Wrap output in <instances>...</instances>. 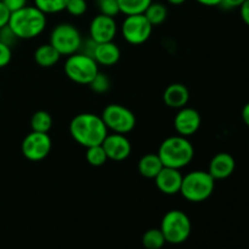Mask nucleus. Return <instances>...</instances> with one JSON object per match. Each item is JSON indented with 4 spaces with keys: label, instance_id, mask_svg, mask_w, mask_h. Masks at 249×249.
Listing matches in <instances>:
<instances>
[{
    "label": "nucleus",
    "instance_id": "obj_35",
    "mask_svg": "<svg viewBox=\"0 0 249 249\" xmlns=\"http://www.w3.org/2000/svg\"><path fill=\"white\" fill-rule=\"evenodd\" d=\"M196 1L201 5H204V6H219L221 0H196Z\"/></svg>",
    "mask_w": 249,
    "mask_h": 249
},
{
    "label": "nucleus",
    "instance_id": "obj_24",
    "mask_svg": "<svg viewBox=\"0 0 249 249\" xmlns=\"http://www.w3.org/2000/svg\"><path fill=\"white\" fill-rule=\"evenodd\" d=\"M68 0H34V6L45 15L58 14L66 10Z\"/></svg>",
    "mask_w": 249,
    "mask_h": 249
},
{
    "label": "nucleus",
    "instance_id": "obj_16",
    "mask_svg": "<svg viewBox=\"0 0 249 249\" xmlns=\"http://www.w3.org/2000/svg\"><path fill=\"white\" fill-rule=\"evenodd\" d=\"M190 100L189 89L181 83H173L168 85L163 92V101L170 108L180 109L187 105Z\"/></svg>",
    "mask_w": 249,
    "mask_h": 249
},
{
    "label": "nucleus",
    "instance_id": "obj_32",
    "mask_svg": "<svg viewBox=\"0 0 249 249\" xmlns=\"http://www.w3.org/2000/svg\"><path fill=\"white\" fill-rule=\"evenodd\" d=\"M10 15H11V12L7 10V7L5 6L4 2L0 0V28L7 26L10 19Z\"/></svg>",
    "mask_w": 249,
    "mask_h": 249
},
{
    "label": "nucleus",
    "instance_id": "obj_37",
    "mask_svg": "<svg viewBox=\"0 0 249 249\" xmlns=\"http://www.w3.org/2000/svg\"><path fill=\"white\" fill-rule=\"evenodd\" d=\"M167 1L172 5H181V4H184L186 0H167Z\"/></svg>",
    "mask_w": 249,
    "mask_h": 249
},
{
    "label": "nucleus",
    "instance_id": "obj_34",
    "mask_svg": "<svg viewBox=\"0 0 249 249\" xmlns=\"http://www.w3.org/2000/svg\"><path fill=\"white\" fill-rule=\"evenodd\" d=\"M240 15L242 21L249 26V0H245V2L240 6Z\"/></svg>",
    "mask_w": 249,
    "mask_h": 249
},
{
    "label": "nucleus",
    "instance_id": "obj_5",
    "mask_svg": "<svg viewBox=\"0 0 249 249\" xmlns=\"http://www.w3.org/2000/svg\"><path fill=\"white\" fill-rule=\"evenodd\" d=\"M160 229L164 236L165 242L180 245L190 237L192 225L186 213L179 209H173L163 216Z\"/></svg>",
    "mask_w": 249,
    "mask_h": 249
},
{
    "label": "nucleus",
    "instance_id": "obj_2",
    "mask_svg": "<svg viewBox=\"0 0 249 249\" xmlns=\"http://www.w3.org/2000/svg\"><path fill=\"white\" fill-rule=\"evenodd\" d=\"M9 27L18 39H33L40 36L46 27V15L36 6H24L11 12Z\"/></svg>",
    "mask_w": 249,
    "mask_h": 249
},
{
    "label": "nucleus",
    "instance_id": "obj_22",
    "mask_svg": "<svg viewBox=\"0 0 249 249\" xmlns=\"http://www.w3.org/2000/svg\"><path fill=\"white\" fill-rule=\"evenodd\" d=\"M53 126V118L46 111H36L31 118V128L38 133H49Z\"/></svg>",
    "mask_w": 249,
    "mask_h": 249
},
{
    "label": "nucleus",
    "instance_id": "obj_30",
    "mask_svg": "<svg viewBox=\"0 0 249 249\" xmlns=\"http://www.w3.org/2000/svg\"><path fill=\"white\" fill-rule=\"evenodd\" d=\"M12 58V51L10 46L0 41V68L6 67Z\"/></svg>",
    "mask_w": 249,
    "mask_h": 249
},
{
    "label": "nucleus",
    "instance_id": "obj_6",
    "mask_svg": "<svg viewBox=\"0 0 249 249\" xmlns=\"http://www.w3.org/2000/svg\"><path fill=\"white\" fill-rule=\"evenodd\" d=\"M63 68H65L66 75L72 82L80 85H89L90 82L100 72L96 61L79 51L68 56Z\"/></svg>",
    "mask_w": 249,
    "mask_h": 249
},
{
    "label": "nucleus",
    "instance_id": "obj_25",
    "mask_svg": "<svg viewBox=\"0 0 249 249\" xmlns=\"http://www.w3.org/2000/svg\"><path fill=\"white\" fill-rule=\"evenodd\" d=\"M85 158H87L88 163L90 165H92V167H101V165H104L108 160L102 145L88 147L87 153H85Z\"/></svg>",
    "mask_w": 249,
    "mask_h": 249
},
{
    "label": "nucleus",
    "instance_id": "obj_27",
    "mask_svg": "<svg viewBox=\"0 0 249 249\" xmlns=\"http://www.w3.org/2000/svg\"><path fill=\"white\" fill-rule=\"evenodd\" d=\"M100 14L114 17L121 12L118 0H96Z\"/></svg>",
    "mask_w": 249,
    "mask_h": 249
},
{
    "label": "nucleus",
    "instance_id": "obj_36",
    "mask_svg": "<svg viewBox=\"0 0 249 249\" xmlns=\"http://www.w3.org/2000/svg\"><path fill=\"white\" fill-rule=\"evenodd\" d=\"M242 119L246 125L249 126V102L246 104L245 107L242 108Z\"/></svg>",
    "mask_w": 249,
    "mask_h": 249
},
{
    "label": "nucleus",
    "instance_id": "obj_26",
    "mask_svg": "<svg viewBox=\"0 0 249 249\" xmlns=\"http://www.w3.org/2000/svg\"><path fill=\"white\" fill-rule=\"evenodd\" d=\"M89 87L96 94H105L111 88V80H109V78L106 74L99 72L96 74V77L90 82Z\"/></svg>",
    "mask_w": 249,
    "mask_h": 249
},
{
    "label": "nucleus",
    "instance_id": "obj_28",
    "mask_svg": "<svg viewBox=\"0 0 249 249\" xmlns=\"http://www.w3.org/2000/svg\"><path fill=\"white\" fill-rule=\"evenodd\" d=\"M66 10L68 14L74 17L83 16L88 10L87 0H68Z\"/></svg>",
    "mask_w": 249,
    "mask_h": 249
},
{
    "label": "nucleus",
    "instance_id": "obj_20",
    "mask_svg": "<svg viewBox=\"0 0 249 249\" xmlns=\"http://www.w3.org/2000/svg\"><path fill=\"white\" fill-rule=\"evenodd\" d=\"M143 15L146 16V18L148 19L151 24L153 27L160 26L163 22L167 19L168 17V10L165 7V5L160 4V2H151L148 5V7L146 9V11L143 12Z\"/></svg>",
    "mask_w": 249,
    "mask_h": 249
},
{
    "label": "nucleus",
    "instance_id": "obj_33",
    "mask_svg": "<svg viewBox=\"0 0 249 249\" xmlns=\"http://www.w3.org/2000/svg\"><path fill=\"white\" fill-rule=\"evenodd\" d=\"M243 2H245V0H221L219 6L225 10H232L236 9V7H240Z\"/></svg>",
    "mask_w": 249,
    "mask_h": 249
},
{
    "label": "nucleus",
    "instance_id": "obj_17",
    "mask_svg": "<svg viewBox=\"0 0 249 249\" xmlns=\"http://www.w3.org/2000/svg\"><path fill=\"white\" fill-rule=\"evenodd\" d=\"M92 58L96 61L97 65L111 67V66L116 65L121 58V50L113 41L100 43L96 45Z\"/></svg>",
    "mask_w": 249,
    "mask_h": 249
},
{
    "label": "nucleus",
    "instance_id": "obj_14",
    "mask_svg": "<svg viewBox=\"0 0 249 249\" xmlns=\"http://www.w3.org/2000/svg\"><path fill=\"white\" fill-rule=\"evenodd\" d=\"M182 177L184 175L180 173V169L163 167V169L155 178L156 186L164 195H177L181 189Z\"/></svg>",
    "mask_w": 249,
    "mask_h": 249
},
{
    "label": "nucleus",
    "instance_id": "obj_15",
    "mask_svg": "<svg viewBox=\"0 0 249 249\" xmlns=\"http://www.w3.org/2000/svg\"><path fill=\"white\" fill-rule=\"evenodd\" d=\"M235 168V158L230 153L220 152L216 153L209 162L208 173L213 177L214 180H224L232 175Z\"/></svg>",
    "mask_w": 249,
    "mask_h": 249
},
{
    "label": "nucleus",
    "instance_id": "obj_1",
    "mask_svg": "<svg viewBox=\"0 0 249 249\" xmlns=\"http://www.w3.org/2000/svg\"><path fill=\"white\" fill-rule=\"evenodd\" d=\"M70 134L73 140L83 147L102 145L108 129L101 116L94 113H80L73 117L70 123Z\"/></svg>",
    "mask_w": 249,
    "mask_h": 249
},
{
    "label": "nucleus",
    "instance_id": "obj_10",
    "mask_svg": "<svg viewBox=\"0 0 249 249\" xmlns=\"http://www.w3.org/2000/svg\"><path fill=\"white\" fill-rule=\"evenodd\" d=\"M51 138L48 133L33 131L27 134L21 145L22 155L32 162H39L49 156L51 151Z\"/></svg>",
    "mask_w": 249,
    "mask_h": 249
},
{
    "label": "nucleus",
    "instance_id": "obj_21",
    "mask_svg": "<svg viewBox=\"0 0 249 249\" xmlns=\"http://www.w3.org/2000/svg\"><path fill=\"white\" fill-rule=\"evenodd\" d=\"M152 0H118L119 10L125 16L143 14Z\"/></svg>",
    "mask_w": 249,
    "mask_h": 249
},
{
    "label": "nucleus",
    "instance_id": "obj_12",
    "mask_svg": "<svg viewBox=\"0 0 249 249\" xmlns=\"http://www.w3.org/2000/svg\"><path fill=\"white\" fill-rule=\"evenodd\" d=\"M202 119L198 111L191 107H182L178 111L174 118V128L178 135L190 138L198 131Z\"/></svg>",
    "mask_w": 249,
    "mask_h": 249
},
{
    "label": "nucleus",
    "instance_id": "obj_3",
    "mask_svg": "<svg viewBox=\"0 0 249 249\" xmlns=\"http://www.w3.org/2000/svg\"><path fill=\"white\" fill-rule=\"evenodd\" d=\"M157 155L164 167L182 169L194 160L195 148L187 138L173 135L162 141Z\"/></svg>",
    "mask_w": 249,
    "mask_h": 249
},
{
    "label": "nucleus",
    "instance_id": "obj_29",
    "mask_svg": "<svg viewBox=\"0 0 249 249\" xmlns=\"http://www.w3.org/2000/svg\"><path fill=\"white\" fill-rule=\"evenodd\" d=\"M17 40H18V38H17L16 34L12 32V29L9 27V24L2 27V28H0V41H1V43L6 44L7 46L11 48L12 45H15V43H16Z\"/></svg>",
    "mask_w": 249,
    "mask_h": 249
},
{
    "label": "nucleus",
    "instance_id": "obj_31",
    "mask_svg": "<svg viewBox=\"0 0 249 249\" xmlns=\"http://www.w3.org/2000/svg\"><path fill=\"white\" fill-rule=\"evenodd\" d=\"M10 12H15L27 6V0H1Z\"/></svg>",
    "mask_w": 249,
    "mask_h": 249
},
{
    "label": "nucleus",
    "instance_id": "obj_11",
    "mask_svg": "<svg viewBox=\"0 0 249 249\" xmlns=\"http://www.w3.org/2000/svg\"><path fill=\"white\" fill-rule=\"evenodd\" d=\"M117 32H118V26L114 17L99 14L90 22L89 38L96 41L97 44L113 41Z\"/></svg>",
    "mask_w": 249,
    "mask_h": 249
},
{
    "label": "nucleus",
    "instance_id": "obj_18",
    "mask_svg": "<svg viewBox=\"0 0 249 249\" xmlns=\"http://www.w3.org/2000/svg\"><path fill=\"white\" fill-rule=\"evenodd\" d=\"M163 167L164 165H163L162 160L157 153L156 155L155 153H147V155L142 156L138 164L139 173L147 179H155L158 173L163 169Z\"/></svg>",
    "mask_w": 249,
    "mask_h": 249
},
{
    "label": "nucleus",
    "instance_id": "obj_4",
    "mask_svg": "<svg viewBox=\"0 0 249 249\" xmlns=\"http://www.w3.org/2000/svg\"><path fill=\"white\" fill-rule=\"evenodd\" d=\"M215 180L208 172L194 170L182 177L181 189L179 194L186 201L199 203L208 199L214 192Z\"/></svg>",
    "mask_w": 249,
    "mask_h": 249
},
{
    "label": "nucleus",
    "instance_id": "obj_13",
    "mask_svg": "<svg viewBox=\"0 0 249 249\" xmlns=\"http://www.w3.org/2000/svg\"><path fill=\"white\" fill-rule=\"evenodd\" d=\"M107 158L114 162H122L126 160L131 153V143L123 134H108L102 142Z\"/></svg>",
    "mask_w": 249,
    "mask_h": 249
},
{
    "label": "nucleus",
    "instance_id": "obj_8",
    "mask_svg": "<svg viewBox=\"0 0 249 249\" xmlns=\"http://www.w3.org/2000/svg\"><path fill=\"white\" fill-rule=\"evenodd\" d=\"M101 118L108 130L123 135L130 133L136 125L135 114L119 104H111L105 107Z\"/></svg>",
    "mask_w": 249,
    "mask_h": 249
},
{
    "label": "nucleus",
    "instance_id": "obj_9",
    "mask_svg": "<svg viewBox=\"0 0 249 249\" xmlns=\"http://www.w3.org/2000/svg\"><path fill=\"white\" fill-rule=\"evenodd\" d=\"M153 26L143 14L128 15L121 26V32L126 43L140 45L146 43L152 34Z\"/></svg>",
    "mask_w": 249,
    "mask_h": 249
},
{
    "label": "nucleus",
    "instance_id": "obj_23",
    "mask_svg": "<svg viewBox=\"0 0 249 249\" xmlns=\"http://www.w3.org/2000/svg\"><path fill=\"white\" fill-rule=\"evenodd\" d=\"M165 243L160 229H150L142 236V245L146 249H160Z\"/></svg>",
    "mask_w": 249,
    "mask_h": 249
},
{
    "label": "nucleus",
    "instance_id": "obj_19",
    "mask_svg": "<svg viewBox=\"0 0 249 249\" xmlns=\"http://www.w3.org/2000/svg\"><path fill=\"white\" fill-rule=\"evenodd\" d=\"M60 58L61 55L58 53V51L50 43L41 44L34 51V61L36 62V65L43 68L53 67L60 61Z\"/></svg>",
    "mask_w": 249,
    "mask_h": 249
},
{
    "label": "nucleus",
    "instance_id": "obj_7",
    "mask_svg": "<svg viewBox=\"0 0 249 249\" xmlns=\"http://www.w3.org/2000/svg\"><path fill=\"white\" fill-rule=\"evenodd\" d=\"M82 41V34L77 27L71 23H60L51 31L49 43L61 56H71L79 51Z\"/></svg>",
    "mask_w": 249,
    "mask_h": 249
}]
</instances>
